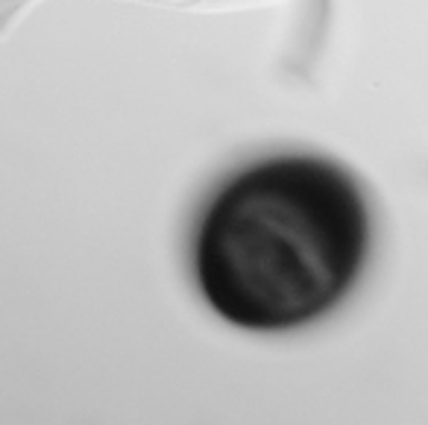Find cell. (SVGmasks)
<instances>
[{"label": "cell", "instance_id": "cell-1", "mask_svg": "<svg viewBox=\"0 0 428 425\" xmlns=\"http://www.w3.org/2000/svg\"><path fill=\"white\" fill-rule=\"evenodd\" d=\"M366 253V211L337 168L276 159L238 173L200 226L197 276L241 329L279 332L337 305Z\"/></svg>", "mask_w": 428, "mask_h": 425}]
</instances>
